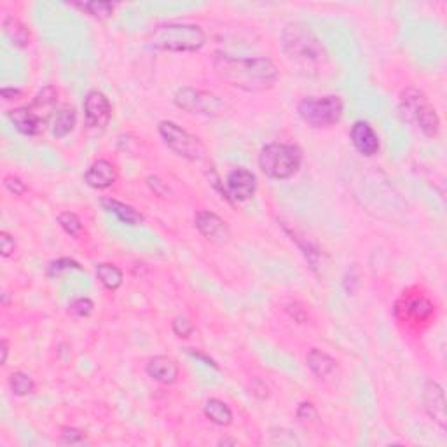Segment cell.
Returning a JSON list of instances; mask_svg holds the SVG:
<instances>
[{
  "mask_svg": "<svg viewBox=\"0 0 447 447\" xmlns=\"http://www.w3.org/2000/svg\"><path fill=\"white\" fill-rule=\"evenodd\" d=\"M212 63L222 81L243 91H267L278 81V70L269 58H236L227 53L217 51Z\"/></svg>",
  "mask_w": 447,
  "mask_h": 447,
  "instance_id": "obj_1",
  "label": "cell"
},
{
  "mask_svg": "<svg viewBox=\"0 0 447 447\" xmlns=\"http://www.w3.org/2000/svg\"><path fill=\"white\" fill-rule=\"evenodd\" d=\"M281 44L287 58L306 74L320 72L328 62L327 51L316 35L299 23H292L285 28Z\"/></svg>",
  "mask_w": 447,
  "mask_h": 447,
  "instance_id": "obj_2",
  "label": "cell"
},
{
  "mask_svg": "<svg viewBox=\"0 0 447 447\" xmlns=\"http://www.w3.org/2000/svg\"><path fill=\"white\" fill-rule=\"evenodd\" d=\"M150 46L168 53H196L205 46L206 35L201 27L187 23L161 25L150 34Z\"/></svg>",
  "mask_w": 447,
  "mask_h": 447,
  "instance_id": "obj_3",
  "label": "cell"
},
{
  "mask_svg": "<svg viewBox=\"0 0 447 447\" xmlns=\"http://www.w3.org/2000/svg\"><path fill=\"white\" fill-rule=\"evenodd\" d=\"M302 152L298 145L269 144L259 154V168L273 180H287L299 171Z\"/></svg>",
  "mask_w": 447,
  "mask_h": 447,
  "instance_id": "obj_4",
  "label": "cell"
},
{
  "mask_svg": "<svg viewBox=\"0 0 447 447\" xmlns=\"http://www.w3.org/2000/svg\"><path fill=\"white\" fill-rule=\"evenodd\" d=\"M299 117L311 128H328L341 121L345 103L341 96H307L298 105Z\"/></svg>",
  "mask_w": 447,
  "mask_h": 447,
  "instance_id": "obj_5",
  "label": "cell"
},
{
  "mask_svg": "<svg viewBox=\"0 0 447 447\" xmlns=\"http://www.w3.org/2000/svg\"><path fill=\"white\" fill-rule=\"evenodd\" d=\"M157 130H159L164 145L170 150H173L177 156L184 157L187 161H201L206 156V149L201 144V140L189 133L187 130L178 126L173 121H161Z\"/></svg>",
  "mask_w": 447,
  "mask_h": 447,
  "instance_id": "obj_6",
  "label": "cell"
},
{
  "mask_svg": "<svg viewBox=\"0 0 447 447\" xmlns=\"http://www.w3.org/2000/svg\"><path fill=\"white\" fill-rule=\"evenodd\" d=\"M175 105L189 114L217 117L225 112V103L219 96L210 91H201L194 88H180L175 93Z\"/></svg>",
  "mask_w": 447,
  "mask_h": 447,
  "instance_id": "obj_7",
  "label": "cell"
},
{
  "mask_svg": "<svg viewBox=\"0 0 447 447\" xmlns=\"http://www.w3.org/2000/svg\"><path fill=\"white\" fill-rule=\"evenodd\" d=\"M84 121L91 130H103L112 117V105L102 91H89L84 103Z\"/></svg>",
  "mask_w": 447,
  "mask_h": 447,
  "instance_id": "obj_8",
  "label": "cell"
},
{
  "mask_svg": "<svg viewBox=\"0 0 447 447\" xmlns=\"http://www.w3.org/2000/svg\"><path fill=\"white\" fill-rule=\"evenodd\" d=\"M227 198L232 201H248L257 191V178L246 168H234L225 178Z\"/></svg>",
  "mask_w": 447,
  "mask_h": 447,
  "instance_id": "obj_9",
  "label": "cell"
},
{
  "mask_svg": "<svg viewBox=\"0 0 447 447\" xmlns=\"http://www.w3.org/2000/svg\"><path fill=\"white\" fill-rule=\"evenodd\" d=\"M423 402H425V411L428 413V416L435 421V423L441 427L442 432H446L447 428V416H446V395L444 389L439 382L428 381L425 385V393H423Z\"/></svg>",
  "mask_w": 447,
  "mask_h": 447,
  "instance_id": "obj_10",
  "label": "cell"
},
{
  "mask_svg": "<svg viewBox=\"0 0 447 447\" xmlns=\"http://www.w3.org/2000/svg\"><path fill=\"white\" fill-rule=\"evenodd\" d=\"M194 225L206 239H212V241L225 243L231 236L225 220L220 219L217 213L208 212V210H201V212L196 213Z\"/></svg>",
  "mask_w": 447,
  "mask_h": 447,
  "instance_id": "obj_11",
  "label": "cell"
},
{
  "mask_svg": "<svg viewBox=\"0 0 447 447\" xmlns=\"http://www.w3.org/2000/svg\"><path fill=\"white\" fill-rule=\"evenodd\" d=\"M7 117L13 123V126L20 131L21 135H27V137H35V135L41 133L44 130L46 121L32 109L28 107H18L7 112Z\"/></svg>",
  "mask_w": 447,
  "mask_h": 447,
  "instance_id": "obj_12",
  "label": "cell"
},
{
  "mask_svg": "<svg viewBox=\"0 0 447 447\" xmlns=\"http://www.w3.org/2000/svg\"><path fill=\"white\" fill-rule=\"evenodd\" d=\"M396 309H403L402 320L407 323H421L428 321L434 314V304L425 295H414V298H406L396 304Z\"/></svg>",
  "mask_w": 447,
  "mask_h": 447,
  "instance_id": "obj_13",
  "label": "cell"
},
{
  "mask_svg": "<svg viewBox=\"0 0 447 447\" xmlns=\"http://www.w3.org/2000/svg\"><path fill=\"white\" fill-rule=\"evenodd\" d=\"M349 137H352L353 145H355V149L359 150L360 154H363V156L367 157H373L374 154H378L379 138L369 123H366V121H356L352 126Z\"/></svg>",
  "mask_w": 447,
  "mask_h": 447,
  "instance_id": "obj_14",
  "label": "cell"
},
{
  "mask_svg": "<svg viewBox=\"0 0 447 447\" xmlns=\"http://www.w3.org/2000/svg\"><path fill=\"white\" fill-rule=\"evenodd\" d=\"M84 180L93 189H109L117 180L116 168H114V164L110 161L98 159L86 171Z\"/></svg>",
  "mask_w": 447,
  "mask_h": 447,
  "instance_id": "obj_15",
  "label": "cell"
},
{
  "mask_svg": "<svg viewBox=\"0 0 447 447\" xmlns=\"http://www.w3.org/2000/svg\"><path fill=\"white\" fill-rule=\"evenodd\" d=\"M145 371H147L150 379L161 382V385H173L178 379V363L171 356H154L149 360Z\"/></svg>",
  "mask_w": 447,
  "mask_h": 447,
  "instance_id": "obj_16",
  "label": "cell"
},
{
  "mask_svg": "<svg viewBox=\"0 0 447 447\" xmlns=\"http://www.w3.org/2000/svg\"><path fill=\"white\" fill-rule=\"evenodd\" d=\"M306 363L309 367V371L316 375L318 379H327L338 369V362L332 359L328 353L321 352V349L313 348L307 352L306 355Z\"/></svg>",
  "mask_w": 447,
  "mask_h": 447,
  "instance_id": "obj_17",
  "label": "cell"
},
{
  "mask_svg": "<svg viewBox=\"0 0 447 447\" xmlns=\"http://www.w3.org/2000/svg\"><path fill=\"white\" fill-rule=\"evenodd\" d=\"M100 205H102V208L105 212L116 215L121 222L126 225H140L144 222V215L140 212H137L133 206L126 205V203H121L112 198H103L100 199Z\"/></svg>",
  "mask_w": 447,
  "mask_h": 447,
  "instance_id": "obj_18",
  "label": "cell"
},
{
  "mask_svg": "<svg viewBox=\"0 0 447 447\" xmlns=\"http://www.w3.org/2000/svg\"><path fill=\"white\" fill-rule=\"evenodd\" d=\"M428 103L427 96H425L423 91L416 88H409L400 95V103H399V112L402 116L403 121L407 123H414V117H416L418 110L421 107Z\"/></svg>",
  "mask_w": 447,
  "mask_h": 447,
  "instance_id": "obj_19",
  "label": "cell"
},
{
  "mask_svg": "<svg viewBox=\"0 0 447 447\" xmlns=\"http://www.w3.org/2000/svg\"><path fill=\"white\" fill-rule=\"evenodd\" d=\"M75 123H77V114H75L74 107H63L53 117V137L55 138H65L74 131Z\"/></svg>",
  "mask_w": 447,
  "mask_h": 447,
  "instance_id": "obj_20",
  "label": "cell"
},
{
  "mask_svg": "<svg viewBox=\"0 0 447 447\" xmlns=\"http://www.w3.org/2000/svg\"><path fill=\"white\" fill-rule=\"evenodd\" d=\"M414 123L420 126V130L423 131L427 137H437L439 131H441V119L437 116V110L430 105V103H425L420 110H418L416 117H414Z\"/></svg>",
  "mask_w": 447,
  "mask_h": 447,
  "instance_id": "obj_21",
  "label": "cell"
},
{
  "mask_svg": "<svg viewBox=\"0 0 447 447\" xmlns=\"http://www.w3.org/2000/svg\"><path fill=\"white\" fill-rule=\"evenodd\" d=\"M203 413L208 418L212 423L219 425V427H229L232 423V411L227 403L219 399H210L205 402Z\"/></svg>",
  "mask_w": 447,
  "mask_h": 447,
  "instance_id": "obj_22",
  "label": "cell"
},
{
  "mask_svg": "<svg viewBox=\"0 0 447 447\" xmlns=\"http://www.w3.org/2000/svg\"><path fill=\"white\" fill-rule=\"evenodd\" d=\"M2 28L6 37L9 39L16 48H27V46L30 44V34H28L27 27L14 16H7L6 20H4Z\"/></svg>",
  "mask_w": 447,
  "mask_h": 447,
  "instance_id": "obj_23",
  "label": "cell"
},
{
  "mask_svg": "<svg viewBox=\"0 0 447 447\" xmlns=\"http://www.w3.org/2000/svg\"><path fill=\"white\" fill-rule=\"evenodd\" d=\"M96 278L107 291H117L123 285V271L116 264L103 262L96 266Z\"/></svg>",
  "mask_w": 447,
  "mask_h": 447,
  "instance_id": "obj_24",
  "label": "cell"
},
{
  "mask_svg": "<svg viewBox=\"0 0 447 447\" xmlns=\"http://www.w3.org/2000/svg\"><path fill=\"white\" fill-rule=\"evenodd\" d=\"M56 100H58V91H56L53 86H46L42 91L37 93V96L34 98V102L30 103L32 109L39 114L44 121H48L49 110H53V107L56 105Z\"/></svg>",
  "mask_w": 447,
  "mask_h": 447,
  "instance_id": "obj_25",
  "label": "cell"
},
{
  "mask_svg": "<svg viewBox=\"0 0 447 447\" xmlns=\"http://www.w3.org/2000/svg\"><path fill=\"white\" fill-rule=\"evenodd\" d=\"M9 388L16 396H27L30 395V393H34L35 382L28 374L21 373V371H16V373L11 374Z\"/></svg>",
  "mask_w": 447,
  "mask_h": 447,
  "instance_id": "obj_26",
  "label": "cell"
},
{
  "mask_svg": "<svg viewBox=\"0 0 447 447\" xmlns=\"http://www.w3.org/2000/svg\"><path fill=\"white\" fill-rule=\"evenodd\" d=\"M77 7H81L82 11L89 14L93 18H98V20H107V18L112 16L114 13V4L112 2H102V0H93V2H84V4H75Z\"/></svg>",
  "mask_w": 447,
  "mask_h": 447,
  "instance_id": "obj_27",
  "label": "cell"
},
{
  "mask_svg": "<svg viewBox=\"0 0 447 447\" xmlns=\"http://www.w3.org/2000/svg\"><path fill=\"white\" fill-rule=\"evenodd\" d=\"M58 224H60V227H62L63 231L67 232V234L72 236V238H75V239L81 238L82 232H84V225H82L81 219H79V217L72 212L60 213Z\"/></svg>",
  "mask_w": 447,
  "mask_h": 447,
  "instance_id": "obj_28",
  "label": "cell"
},
{
  "mask_svg": "<svg viewBox=\"0 0 447 447\" xmlns=\"http://www.w3.org/2000/svg\"><path fill=\"white\" fill-rule=\"evenodd\" d=\"M72 269L82 271V266L77 262V260L63 257V259H58V260H55V262H51V266H49V269H48V274L49 276H60V274L67 273V271H72Z\"/></svg>",
  "mask_w": 447,
  "mask_h": 447,
  "instance_id": "obj_29",
  "label": "cell"
},
{
  "mask_svg": "<svg viewBox=\"0 0 447 447\" xmlns=\"http://www.w3.org/2000/svg\"><path fill=\"white\" fill-rule=\"evenodd\" d=\"M271 444L273 446H299L295 435L287 428H273L271 430Z\"/></svg>",
  "mask_w": 447,
  "mask_h": 447,
  "instance_id": "obj_30",
  "label": "cell"
},
{
  "mask_svg": "<svg viewBox=\"0 0 447 447\" xmlns=\"http://www.w3.org/2000/svg\"><path fill=\"white\" fill-rule=\"evenodd\" d=\"M93 309H95V304H93V300L88 298L75 299L69 306V313H72L74 316H79V318L89 316V314L93 313Z\"/></svg>",
  "mask_w": 447,
  "mask_h": 447,
  "instance_id": "obj_31",
  "label": "cell"
},
{
  "mask_svg": "<svg viewBox=\"0 0 447 447\" xmlns=\"http://www.w3.org/2000/svg\"><path fill=\"white\" fill-rule=\"evenodd\" d=\"M171 328H173V332L177 338H184V339L191 338L192 332H194V327H192V323L189 321V318L182 316V314L180 316L175 318L173 323H171Z\"/></svg>",
  "mask_w": 447,
  "mask_h": 447,
  "instance_id": "obj_32",
  "label": "cell"
},
{
  "mask_svg": "<svg viewBox=\"0 0 447 447\" xmlns=\"http://www.w3.org/2000/svg\"><path fill=\"white\" fill-rule=\"evenodd\" d=\"M4 187L14 196H21L27 192V184H25L20 177H16V175H7V177H4Z\"/></svg>",
  "mask_w": 447,
  "mask_h": 447,
  "instance_id": "obj_33",
  "label": "cell"
},
{
  "mask_svg": "<svg viewBox=\"0 0 447 447\" xmlns=\"http://www.w3.org/2000/svg\"><path fill=\"white\" fill-rule=\"evenodd\" d=\"M0 250H2L4 259L13 255L14 250H16V241H14V238L9 234V232L6 231L0 232Z\"/></svg>",
  "mask_w": 447,
  "mask_h": 447,
  "instance_id": "obj_34",
  "label": "cell"
},
{
  "mask_svg": "<svg viewBox=\"0 0 447 447\" xmlns=\"http://www.w3.org/2000/svg\"><path fill=\"white\" fill-rule=\"evenodd\" d=\"M82 441H84V434L77 428L65 427L62 430V442H65V444H81Z\"/></svg>",
  "mask_w": 447,
  "mask_h": 447,
  "instance_id": "obj_35",
  "label": "cell"
},
{
  "mask_svg": "<svg viewBox=\"0 0 447 447\" xmlns=\"http://www.w3.org/2000/svg\"><path fill=\"white\" fill-rule=\"evenodd\" d=\"M147 185L150 189H152L154 192H156L157 196H166L168 192V187H166V184H164L163 180H161L159 177H149L147 178Z\"/></svg>",
  "mask_w": 447,
  "mask_h": 447,
  "instance_id": "obj_36",
  "label": "cell"
},
{
  "mask_svg": "<svg viewBox=\"0 0 447 447\" xmlns=\"http://www.w3.org/2000/svg\"><path fill=\"white\" fill-rule=\"evenodd\" d=\"M298 418L300 421H307V420H311V418H316V411H314L313 403H309V402L300 403L299 409H298Z\"/></svg>",
  "mask_w": 447,
  "mask_h": 447,
  "instance_id": "obj_37",
  "label": "cell"
},
{
  "mask_svg": "<svg viewBox=\"0 0 447 447\" xmlns=\"http://www.w3.org/2000/svg\"><path fill=\"white\" fill-rule=\"evenodd\" d=\"M0 95H2L4 100H16L18 96L21 95L20 89H14V88H4L2 91H0Z\"/></svg>",
  "mask_w": 447,
  "mask_h": 447,
  "instance_id": "obj_38",
  "label": "cell"
},
{
  "mask_svg": "<svg viewBox=\"0 0 447 447\" xmlns=\"http://www.w3.org/2000/svg\"><path fill=\"white\" fill-rule=\"evenodd\" d=\"M0 352H2V359H0V363H2V366H6L7 355H9V342H7L6 339H2V341H0Z\"/></svg>",
  "mask_w": 447,
  "mask_h": 447,
  "instance_id": "obj_39",
  "label": "cell"
},
{
  "mask_svg": "<svg viewBox=\"0 0 447 447\" xmlns=\"http://www.w3.org/2000/svg\"><path fill=\"white\" fill-rule=\"evenodd\" d=\"M189 353H191L192 356H194V359H199V360H203V362L206 363V366H212L213 369H217V363L213 362L212 359H208V356H205V355H201V353H198V352H192V349H189Z\"/></svg>",
  "mask_w": 447,
  "mask_h": 447,
  "instance_id": "obj_40",
  "label": "cell"
},
{
  "mask_svg": "<svg viewBox=\"0 0 447 447\" xmlns=\"http://www.w3.org/2000/svg\"><path fill=\"white\" fill-rule=\"evenodd\" d=\"M227 444H232V446H236V444H238V442H236V441H229V439H225V441H224V439H222V441H220V442H219V446H227Z\"/></svg>",
  "mask_w": 447,
  "mask_h": 447,
  "instance_id": "obj_41",
  "label": "cell"
}]
</instances>
